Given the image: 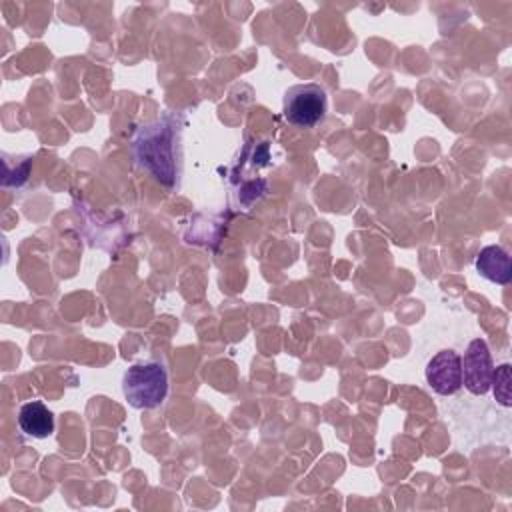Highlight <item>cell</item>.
Returning a JSON list of instances; mask_svg holds the SVG:
<instances>
[{
  "instance_id": "1",
  "label": "cell",
  "mask_w": 512,
  "mask_h": 512,
  "mask_svg": "<svg viewBox=\"0 0 512 512\" xmlns=\"http://www.w3.org/2000/svg\"><path fill=\"white\" fill-rule=\"evenodd\" d=\"M124 400L138 410H150L164 402L168 394V372L158 360L132 364L122 376Z\"/></svg>"
},
{
  "instance_id": "5",
  "label": "cell",
  "mask_w": 512,
  "mask_h": 512,
  "mask_svg": "<svg viewBox=\"0 0 512 512\" xmlns=\"http://www.w3.org/2000/svg\"><path fill=\"white\" fill-rule=\"evenodd\" d=\"M144 142H138V148H142L140 158L142 162L160 178H174V158H172V132L168 128L154 130V132H142ZM168 182V180H166Z\"/></svg>"
},
{
  "instance_id": "6",
  "label": "cell",
  "mask_w": 512,
  "mask_h": 512,
  "mask_svg": "<svg viewBox=\"0 0 512 512\" xmlns=\"http://www.w3.org/2000/svg\"><path fill=\"white\" fill-rule=\"evenodd\" d=\"M476 270L480 272V276H484L486 280L494 282V284H508L512 280V262L508 252L498 246V244H488L484 246L474 262Z\"/></svg>"
},
{
  "instance_id": "4",
  "label": "cell",
  "mask_w": 512,
  "mask_h": 512,
  "mask_svg": "<svg viewBox=\"0 0 512 512\" xmlns=\"http://www.w3.org/2000/svg\"><path fill=\"white\" fill-rule=\"evenodd\" d=\"M426 382L428 386L440 394L450 396L462 388V358L454 350L436 352L426 364Z\"/></svg>"
},
{
  "instance_id": "8",
  "label": "cell",
  "mask_w": 512,
  "mask_h": 512,
  "mask_svg": "<svg viewBox=\"0 0 512 512\" xmlns=\"http://www.w3.org/2000/svg\"><path fill=\"white\" fill-rule=\"evenodd\" d=\"M490 388L494 390V398H496L498 404H502V406H510L512 404V396H510V364L508 362H502L500 366L494 368Z\"/></svg>"
},
{
  "instance_id": "7",
  "label": "cell",
  "mask_w": 512,
  "mask_h": 512,
  "mask_svg": "<svg viewBox=\"0 0 512 512\" xmlns=\"http://www.w3.org/2000/svg\"><path fill=\"white\" fill-rule=\"evenodd\" d=\"M18 426L26 436L48 438L54 432V414L40 400H30L18 410Z\"/></svg>"
},
{
  "instance_id": "2",
  "label": "cell",
  "mask_w": 512,
  "mask_h": 512,
  "mask_svg": "<svg viewBox=\"0 0 512 512\" xmlns=\"http://www.w3.org/2000/svg\"><path fill=\"white\" fill-rule=\"evenodd\" d=\"M328 110V94L320 84L306 82L290 86L284 92L282 114L288 124L298 128L316 126Z\"/></svg>"
},
{
  "instance_id": "3",
  "label": "cell",
  "mask_w": 512,
  "mask_h": 512,
  "mask_svg": "<svg viewBox=\"0 0 512 512\" xmlns=\"http://www.w3.org/2000/svg\"><path fill=\"white\" fill-rule=\"evenodd\" d=\"M492 374L494 364L490 348L484 338H474L462 358V386L474 396H484L490 390Z\"/></svg>"
}]
</instances>
